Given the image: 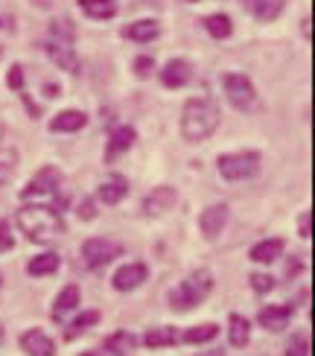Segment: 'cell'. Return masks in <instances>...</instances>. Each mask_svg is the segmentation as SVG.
Returning <instances> with one entry per match:
<instances>
[{"label":"cell","instance_id":"6da1fadb","mask_svg":"<svg viewBox=\"0 0 315 356\" xmlns=\"http://www.w3.org/2000/svg\"><path fill=\"white\" fill-rule=\"evenodd\" d=\"M15 225L35 245H47L65 234L62 213H58L53 204H44V202H24L18 211H15Z\"/></svg>","mask_w":315,"mask_h":356},{"label":"cell","instance_id":"7a4b0ae2","mask_svg":"<svg viewBox=\"0 0 315 356\" xmlns=\"http://www.w3.org/2000/svg\"><path fill=\"white\" fill-rule=\"evenodd\" d=\"M222 123V111L213 97H190L181 108V138L187 143H204Z\"/></svg>","mask_w":315,"mask_h":356},{"label":"cell","instance_id":"3957f363","mask_svg":"<svg viewBox=\"0 0 315 356\" xmlns=\"http://www.w3.org/2000/svg\"><path fill=\"white\" fill-rule=\"evenodd\" d=\"M210 292H213V275L207 269H193L181 284L170 289L167 304L172 313H190L210 298Z\"/></svg>","mask_w":315,"mask_h":356},{"label":"cell","instance_id":"277c9868","mask_svg":"<svg viewBox=\"0 0 315 356\" xmlns=\"http://www.w3.org/2000/svg\"><path fill=\"white\" fill-rule=\"evenodd\" d=\"M263 155L257 149H236V152H222L216 158V170L225 181H245L260 172Z\"/></svg>","mask_w":315,"mask_h":356},{"label":"cell","instance_id":"5b68a950","mask_svg":"<svg viewBox=\"0 0 315 356\" xmlns=\"http://www.w3.org/2000/svg\"><path fill=\"white\" fill-rule=\"evenodd\" d=\"M126 245L120 240H111V236H88V240L79 245V257L85 263V269H102V266L114 263L117 257H123Z\"/></svg>","mask_w":315,"mask_h":356},{"label":"cell","instance_id":"8992f818","mask_svg":"<svg viewBox=\"0 0 315 356\" xmlns=\"http://www.w3.org/2000/svg\"><path fill=\"white\" fill-rule=\"evenodd\" d=\"M222 91H225V99L231 102V108L243 111V114L254 111V108H257V102H260L254 82L245 76V73H239V70L225 73V76H222Z\"/></svg>","mask_w":315,"mask_h":356},{"label":"cell","instance_id":"52a82bcc","mask_svg":"<svg viewBox=\"0 0 315 356\" xmlns=\"http://www.w3.org/2000/svg\"><path fill=\"white\" fill-rule=\"evenodd\" d=\"M62 187H65V172L58 170L56 164H44L21 187V199L29 202V199H38V196H53V193L62 190Z\"/></svg>","mask_w":315,"mask_h":356},{"label":"cell","instance_id":"ba28073f","mask_svg":"<svg viewBox=\"0 0 315 356\" xmlns=\"http://www.w3.org/2000/svg\"><path fill=\"white\" fill-rule=\"evenodd\" d=\"M175 204H178V190H175L172 184H161V187H152V190H149L146 196H143L140 211H143V216L155 219V216L170 213Z\"/></svg>","mask_w":315,"mask_h":356},{"label":"cell","instance_id":"9c48e42d","mask_svg":"<svg viewBox=\"0 0 315 356\" xmlns=\"http://www.w3.org/2000/svg\"><path fill=\"white\" fill-rule=\"evenodd\" d=\"M149 280V266L143 260H131V263H123L120 269L114 272L111 277V289L114 292H131V289H138L143 286Z\"/></svg>","mask_w":315,"mask_h":356},{"label":"cell","instance_id":"30bf717a","mask_svg":"<svg viewBox=\"0 0 315 356\" xmlns=\"http://www.w3.org/2000/svg\"><path fill=\"white\" fill-rule=\"evenodd\" d=\"M158 76H161V85L163 88L178 91V88H184V85L193 82V62H190V58L175 56V58H170V62L158 70Z\"/></svg>","mask_w":315,"mask_h":356},{"label":"cell","instance_id":"8fae6325","mask_svg":"<svg viewBox=\"0 0 315 356\" xmlns=\"http://www.w3.org/2000/svg\"><path fill=\"white\" fill-rule=\"evenodd\" d=\"M41 50L47 53L50 58H53V65H58L62 70H67V73H73L76 76L79 73V56H76V50H73V44H65V41H56V38H47V41H41Z\"/></svg>","mask_w":315,"mask_h":356},{"label":"cell","instance_id":"7c38bea8","mask_svg":"<svg viewBox=\"0 0 315 356\" xmlns=\"http://www.w3.org/2000/svg\"><path fill=\"white\" fill-rule=\"evenodd\" d=\"M134 143H138V129L129 126V123L114 126L111 135H108V143H105V164H114V158L129 152Z\"/></svg>","mask_w":315,"mask_h":356},{"label":"cell","instance_id":"4fadbf2b","mask_svg":"<svg viewBox=\"0 0 315 356\" xmlns=\"http://www.w3.org/2000/svg\"><path fill=\"white\" fill-rule=\"evenodd\" d=\"M228 219H231V207L225 202H216V204H210L202 211L199 228H202V234L207 236V240H216V236L225 231V225H228Z\"/></svg>","mask_w":315,"mask_h":356},{"label":"cell","instance_id":"5bb4252c","mask_svg":"<svg viewBox=\"0 0 315 356\" xmlns=\"http://www.w3.org/2000/svg\"><path fill=\"white\" fill-rule=\"evenodd\" d=\"M88 117L82 108H65V111H58V114H53L50 117V131L53 135H76V131H82L85 126H88Z\"/></svg>","mask_w":315,"mask_h":356},{"label":"cell","instance_id":"9a60e30c","mask_svg":"<svg viewBox=\"0 0 315 356\" xmlns=\"http://www.w3.org/2000/svg\"><path fill=\"white\" fill-rule=\"evenodd\" d=\"M292 321V307L289 304H268L257 313V324L266 333H283Z\"/></svg>","mask_w":315,"mask_h":356},{"label":"cell","instance_id":"2e32d148","mask_svg":"<svg viewBox=\"0 0 315 356\" xmlns=\"http://www.w3.org/2000/svg\"><path fill=\"white\" fill-rule=\"evenodd\" d=\"M18 342H21V348H24L26 356H56V342L41 327L24 330Z\"/></svg>","mask_w":315,"mask_h":356},{"label":"cell","instance_id":"e0dca14e","mask_svg":"<svg viewBox=\"0 0 315 356\" xmlns=\"http://www.w3.org/2000/svg\"><path fill=\"white\" fill-rule=\"evenodd\" d=\"M79 304H82V289L76 284H65L62 289H58L56 301H53V318L65 321L70 313H76Z\"/></svg>","mask_w":315,"mask_h":356},{"label":"cell","instance_id":"ac0fdd59","mask_svg":"<svg viewBox=\"0 0 315 356\" xmlns=\"http://www.w3.org/2000/svg\"><path fill=\"white\" fill-rule=\"evenodd\" d=\"M123 38L134 44H152L161 38V24L155 18H138L123 26Z\"/></svg>","mask_w":315,"mask_h":356},{"label":"cell","instance_id":"d6986e66","mask_svg":"<svg viewBox=\"0 0 315 356\" xmlns=\"http://www.w3.org/2000/svg\"><path fill=\"white\" fill-rule=\"evenodd\" d=\"M283 251H286V240L283 236H268V240H260L257 245H251L248 257L260 266H272L283 257Z\"/></svg>","mask_w":315,"mask_h":356},{"label":"cell","instance_id":"ffe728a7","mask_svg":"<svg viewBox=\"0 0 315 356\" xmlns=\"http://www.w3.org/2000/svg\"><path fill=\"white\" fill-rule=\"evenodd\" d=\"M129 196V178L126 175H108V178H105V181L97 187V199L102 202V204H120V202H123Z\"/></svg>","mask_w":315,"mask_h":356},{"label":"cell","instance_id":"44dd1931","mask_svg":"<svg viewBox=\"0 0 315 356\" xmlns=\"http://www.w3.org/2000/svg\"><path fill=\"white\" fill-rule=\"evenodd\" d=\"M243 3V9L251 15V18H257L263 24L268 21H277L283 9H286V0H239Z\"/></svg>","mask_w":315,"mask_h":356},{"label":"cell","instance_id":"7402d4cb","mask_svg":"<svg viewBox=\"0 0 315 356\" xmlns=\"http://www.w3.org/2000/svg\"><path fill=\"white\" fill-rule=\"evenodd\" d=\"M102 321V313L99 309H76V316H73V321L65 327V342H73V339H79L82 333H88L91 327H97V324Z\"/></svg>","mask_w":315,"mask_h":356},{"label":"cell","instance_id":"603a6c76","mask_svg":"<svg viewBox=\"0 0 315 356\" xmlns=\"http://www.w3.org/2000/svg\"><path fill=\"white\" fill-rule=\"evenodd\" d=\"M102 350L108 356H131V350H138V336L129 330H114L102 339Z\"/></svg>","mask_w":315,"mask_h":356},{"label":"cell","instance_id":"cb8c5ba5","mask_svg":"<svg viewBox=\"0 0 315 356\" xmlns=\"http://www.w3.org/2000/svg\"><path fill=\"white\" fill-rule=\"evenodd\" d=\"M62 269V257L56 254V251H41V254L29 257L26 263V275L29 277H50Z\"/></svg>","mask_w":315,"mask_h":356},{"label":"cell","instance_id":"d4e9b609","mask_svg":"<svg viewBox=\"0 0 315 356\" xmlns=\"http://www.w3.org/2000/svg\"><path fill=\"white\" fill-rule=\"evenodd\" d=\"M76 6L85 18H91V21H111L120 12L117 0H76Z\"/></svg>","mask_w":315,"mask_h":356},{"label":"cell","instance_id":"484cf974","mask_svg":"<svg viewBox=\"0 0 315 356\" xmlns=\"http://www.w3.org/2000/svg\"><path fill=\"white\" fill-rule=\"evenodd\" d=\"M202 26H204V33H207L210 38H216V41H225V38L234 35V21H231V15H225V12L204 15Z\"/></svg>","mask_w":315,"mask_h":356},{"label":"cell","instance_id":"4316f807","mask_svg":"<svg viewBox=\"0 0 315 356\" xmlns=\"http://www.w3.org/2000/svg\"><path fill=\"white\" fill-rule=\"evenodd\" d=\"M228 342H231V348H248V342H251V321L243 313H231L228 316Z\"/></svg>","mask_w":315,"mask_h":356},{"label":"cell","instance_id":"83f0119b","mask_svg":"<svg viewBox=\"0 0 315 356\" xmlns=\"http://www.w3.org/2000/svg\"><path fill=\"white\" fill-rule=\"evenodd\" d=\"M219 336V324L207 321V324H196V327H187L184 333H178V342L181 345H207Z\"/></svg>","mask_w":315,"mask_h":356},{"label":"cell","instance_id":"f1b7e54d","mask_svg":"<svg viewBox=\"0 0 315 356\" xmlns=\"http://www.w3.org/2000/svg\"><path fill=\"white\" fill-rule=\"evenodd\" d=\"M143 345L149 348V350H161V348H172V345H178V330L175 327H149L146 330V336H143Z\"/></svg>","mask_w":315,"mask_h":356},{"label":"cell","instance_id":"f546056e","mask_svg":"<svg viewBox=\"0 0 315 356\" xmlns=\"http://www.w3.org/2000/svg\"><path fill=\"white\" fill-rule=\"evenodd\" d=\"M283 356H309V333L307 330L292 333L286 348H283Z\"/></svg>","mask_w":315,"mask_h":356},{"label":"cell","instance_id":"4dcf8cb0","mask_svg":"<svg viewBox=\"0 0 315 356\" xmlns=\"http://www.w3.org/2000/svg\"><path fill=\"white\" fill-rule=\"evenodd\" d=\"M50 35H53L56 41L73 44V41H76V26H73L70 18H56V21L50 24Z\"/></svg>","mask_w":315,"mask_h":356},{"label":"cell","instance_id":"1f68e13d","mask_svg":"<svg viewBox=\"0 0 315 356\" xmlns=\"http://www.w3.org/2000/svg\"><path fill=\"white\" fill-rule=\"evenodd\" d=\"M155 70H158V65H155L152 56H134V58H131V73H134L138 79L155 76Z\"/></svg>","mask_w":315,"mask_h":356},{"label":"cell","instance_id":"d6a6232c","mask_svg":"<svg viewBox=\"0 0 315 356\" xmlns=\"http://www.w3.org/2000/svg\"><path fill=\"white\" fill-rule=\"evenodd\" d=\"M248 284H251V289L257 292V295H268V292L277 286V277L268 275V272H254V275L248 277Z\"/></svg>","mask_w":315,"mask_h":356},{"label":"cell","instance_id":"836d02e7","mask_svg":"<svg viewBox=\"0 0 315 356\" xmlns=\"http://www.w3.org/2000/svg\"><path fill=\"white\" fill-rule=\"evenodd\" d=\"M24 85H26V70H24V65H12V67L6 70V88H9V91H15V94H24Z\"/></svg>","mask_w":315,"mask_h":356},{"label":"cell","instance_id":"e575fe53","mask_svg":"<svg viewBox=\"0 0 315 356\" xmlns=\"http://www.w3.org/2000/svg\"><path fill=\"white\" fill-rule=\"evenodd\" d=\"M15 161H18V155H15L12 149H0V187H3L12 172H15Z\"/></svg>","mask_w":315,"mask_h":356},{"label":"cell","instance_id":"d590c367","mask_svg":"<svg viewBox=\"0 0 315 356\" xmlns=\"http://www.w3.org/2000/svg\"><path fill=\"white\" fill-rule=\"evenodd\" d=\"M15 248V234H12V222L9 219H0V254Z\"/></svg>","mask_w":315,"mask_h":356},{"label":"cell","instance_id":"8d00e7d4","mask_svg":"<svg viewBox=\"0 0 315 356\" xmlns=\"http://www.w3.org/2000/svg\"><path fill=\"white\" fill-rule=\"evenodd\" d=\"M97 199H91V196H85L82 202H79V207H76V216L82 219V222H91V219H97Z\"/></svg>","mask_w":315,"mask_h":356},{"label":"cell","instance_id":"74e56055","mask_svg":"<svg viewBox=\"0 0 315 356\" xmlns=\"http://www.w3.org/2000/svg\"><path fill=\"white\" fill-rule=\"evenodd\" d=\"M298 234H301L304 240H309V236H312V211L301 213V219H298Z\"/></svg>","mask_w":315,"mask_h":356},{"label":"cell","instance_id":"f35d334b","mask_svg":"<svg viewBox=\"0 0 315 356\" xmlns=\"http://www.w3.org/2000/svg\"><path fill=\"white\" fill-rule=\"evenodd\" d=\"M307 266H304V260H289V277H295L298 272H304Z\"/></svg>","mask_w":315,"mask_h":356},{"label":"cell","instance_id":"ab89813d","mask_svg":"<svg viewBox=\"0 0 315 356\" xmlns=\"http://www.w3.org/2000/svg\"><path fill=\"white\" fill-rule=\"evenodd\" d=\"M196 356H228L222 348H210V350H202V353H196Z\"/></svg>","mask_w":315,"mask_h":356},{"label":"cell","instance_id":"60d3db41","mask_svg":"<svg viewBox=\"0 0 315 356\" xmlns=\"http://www.w3.org/2000/svg\"><path fill=\"white\" fill-rule=\"evenodd\" d=\"M309 24H312V18L307 15V18H304V24H301V29H304V38H307V41L312 38V33H309Z\"/></svg>","mask_w":315,"mask_h":356},{"label":"cell","instance_id":"b9f144b4","mask_svg":"<svg viewBox=\"0 0 315 356\" xmlns=\"http://www.w3.org/2000/svg\"><path fill=\"white\" fill-rule=\"evenodd\" d=\"M44 91H47V97H58V85L47 82V85H44Z\"/></svg>","mask_w":315,"mask_h":356},{"label":"cell","instance_id":"7bdbcfd3","mask_svg":"<svg viewBox=\"0 0 315 356\" xmlns=\"http://www.w3.org/2000/svg\"><path fill=\"white\" fill-rule=\"evenodd\" d=\"M0 289H3V275H0Z\"/></svg>","mask_w":315,"mask_h":356},{"label":"cell","instance_id":"ee69618b","mask_svg":"<svg viewBox=\"0 0 315 356\" xmlns=\"http://www.w3.org/2000/svg\"><path fill=\"white\" fill-rule=\"evenodd\" d=\"M0 342H3V327H0Z\"/></svg>","mask_w":315,"mask_h":356},{"label":"cell","instance_id":"f6af8a7d","mask_svg":"<svg viewBox=\"0 0 315 356\" xmlns=\"http://www.w3.org/2000/svg\"><path fill=\"white\" fill-rule=\"evenodd\" d=\"M187 3H199V0H187Z\"/></svg>","mask_w":315,"mask_h":356},{"label":"cell","instance_id":"bcb514c9","mask_svg":"<svg viewBox=\"0 0 315 356\" xmlns=\"http://www.w3.org/2000/svg\"><path fill=\"white\" fill-rule=\"evenodd\" d=\"M0 26H3V21H0Z\"/></svg>","mask_w":315,"mask_h":356}]
</instances>
